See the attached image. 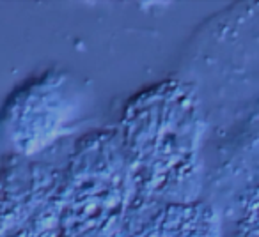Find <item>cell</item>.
Returning a JSON list of instances; mask_svg holds the SVG:
<instances>
[{"mask_svg":"<svg viewBox=\"0 0 259 237\" xmlns=\"http://www.w3.org/2000/svg\"><path fill=\"white\" fill-rule=\"evenodd\" d=\"M204 133L202 103L183 80L155 83L128 101L119 135L139 195L158 202H195Z\"/></svg>","mask_w":259,"mask_h":237,"instance_id":"6da1fadb","label":"cell"},{"mask_svg":"<svg viewBox=\"0 0 259 237\" xmlns=\"http://www.w3.org/2000/svg\"><path fill=\"white\" fill-rule=\"evenodd\" d=\"M137 197L119 130L83 135L62 170V237H117Z\"/></svg>","mask_w":259,"mask_h":237,"instance_id":"7a4b0ae2","label":"cell"},{"mask_svg":"<svg viewBox=\"0 0 259 237\" xmlns=\"http://www.w3.org/2000/svg\"><path fill=\"white\" fill-rule=\"evenodd\" d=\"M82 97L75 78L59 69L27 82L9 97L2 113L9 144L25 158L39 154L76 124Z\"/></svg>","mask_w":259,"mask_h":237,"instance_id":"3957f363","label":"cell"},{"mask_svg":"<svg viewBox=\"0 0 259 237\" xmlns=\"http://www.w3.org/2000/svg\"><path fill=\"white\" fill-rule=\"evenodd\" d=\"M62 170L16 159L0 170V237H62Z\"/></svg>","mask_w":259,"mask_h":237,"instance_id":"277c9868","label":"cell"},{"mask_svg":"<svg viewBox=\"0 0 259 237\" xmlns=\"http://www.w3.org/2000/svg\"><path fill=\"white\" fill-rule=\"evenodd\" d=\"M117 237H220V225L201 200L158 202L139 195Z\"/></svg>","mask_w":259,"mask_h":237,"instance_id":"5b68a950","label":"cell"}]
</instances>
